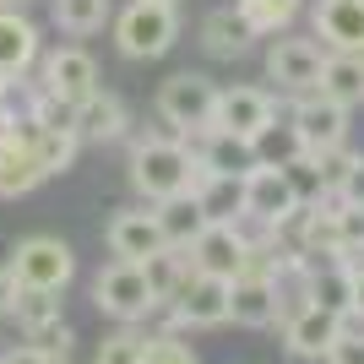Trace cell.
I'll list each match as a JSON object with an SVG mask.
<instances>
[{"label":"cell","instance_id":"obj_19","mask_svg":"<svg viewBox=\"0 0 364 364\" xmlns=\"http://www.w3.org/2000/svg\"><path fill=\"white\" fill-rule=\"evenodd\" d=\"M228 321L250 326V332L277 326V277H261V272L234 277V289H228Z\"/></svg>","mask_w":364,"mask_h":364},{"label":"cell","instance_id":"obj_11","mask_svg":"<svg viewBox=\"0 0 364 364\" xmlns=\"http://www.w3.org/2000/svg\"><path fill=\"white\" fill-rule=\"evenodd\" d=\"M277 332H283V353H289V359H299V364H326L332 343L343 337V316L321 310V304H304V310H294L289 321H277Z\"/></svg>","mask_w":364,"mask_h":364},{"label":"cell","instance_id":"obj_39","mask_svg":"<svg viewBox=\"0 0 364 364\" xmlns=\"http://www.w3.org/2000/svg\"><path fill=\"white\" fill-rule=\"evenodd\" d=\"M0 6H16V11H22V6H28V0H0Z\"/></svg>","mask_w":364,"mask_h":364},{"label":"cell","instance_id":"obj_27","mask_svg":"<svg viewBox=\"0 0 364 364\" xmlns=\"http://www.w3.org/2000/svg\"><path fill=\"white\" fill-rule=\"evenodd\" d=\"M11 321L22 326V337H38L44 326L65 321V316H60V294H55V289H16V299H11Z\"/></svg>","mask_w":364,"mask_h":364},{"label":"cell","instance_id":"obj_23","mask_svg":"<svg viewBox=\"0 0 364 364\" xmlns=\"http://www.w3.org/2000/svg\"><path fill=\"white\" fill-rule=\"evenodd\" d=\"M240 16L256 28V38H277V33H294L304 11H310V0H234Z\"/></svg>","mask_w":364,"mask_h":364},{"label":"cell","instance_id":"obj_37","mask_svg":"<svg viewBox=\"0 0 364 364\" xmlns=\"http://www.w3.org/2000/svg\"><path fill=\"white\" fill-rule=\"evenodd\" d=\"M11 299H16V277H11V267L0 261V316H11Z\"/></svg>","mask_w":364,"mask_h":364},{"label":"cell","instance_id":"obj_8","mask_svg":"<svg viewBox=\"0 0 364 364\" xmlns=\"http://www.w3.org/2000/svg\"><path fill=\"white\" fill-rule=\"evenodd\" d=\"M283 114L294 120L304 152L343 147V141L353 136V109H343L337 98H326L321 87H316V92H299V98H283Z\"/></svg>","mask_w":364,"mask_h":364},{"label":"cell","instance_id":"obj_35","mask_svg":"<svg viewBox=\"0 0 364 364\" xmlns=\"http://www.w3.org/2000/svg\"><path fill=\"white\" fill-rule=\"evenodd\" d=\"M0 364H60L49 348H38V343H16V348L0 353Z\"/></svg>","mask_w":364,"mask_h":364},{"label":"cell","instance_id":"obj_28","mask_svg":"<svg viewBox=\"0 0 364 364\" xmlns=\"http://www.w3.org/2000/svg\"><path fill=\"white\" fill-rule=\"evenodd\" d=\"M310 304H321V310H332V316L348 321L353 316V272L348 267H321V272H310Z\"/></svg>","mask_w":364,"mask_h":364},{"label":"cell","instance_id":"obj_18","mask_svg":"<svg viewBox=\"0 0 364 364\" xmlns=\"http://www.w3.org/2000/svg\"><path fill=\"white\" fill-rule=\"evenodd\" d=\"M196 44L213 55V60H240V55H250L256 49V28L240 16V6L228 0V6H213V11L201 16L196 28Z\"/></svg>","mask_w":364,"mask_h":364},{"label":"cell","instance_id":"obj_21","mask_svg":"<svg viewBox=\"0 0 364 364\" xmlns=\"http://www.w3.org/2000/svg\"><path fill=\"white\" fill-rule=\"evenodd\" d=\"M240 180L245 174H207L201 168L196 174V185H191V196L201 201V213L213 218V223H240Z\"/></svg>","mask_w":364,"mask_h":364},{"label":"cell","instance_id":"obj_33","mask_svg":"<svg viewBox=\"0 0 364 364\" xmlns=\"http://www.w3.org/2000/svg\"><path fill=\"white\" fill-rule=\"evenodd\" d=\"M28 343H38V348H49L55 359H71V348H76V332H71V321H55V326H44L38 337H28Z\"/></svg>","mask_w":364,"mask_h":364},{"label":"cell","instance_id":"obj_20","mask_svg":"<svg viewBox=\"0 0 364 364\" xmlns=\"http://www.w3.org/2000/svg\"><path fill=\"white\" fill-rule=\"evenodd\" d=\"M191 152H196V164L207 168V174H250V168H256V147L245 136H234V131H218V125L196 131V136H191Z\"/></svg>","mask_w":364,"mask_h":364},{"label":"cell","instance_id":"obj_34","mask_svg":"<svg viewBox=\"0 0 364 364\" xmlns=\"http://www.w3.org/2000/svg\"><path fill=\"white\" fill-rule=\"evenodd\" d=\"M326 364H364V332H348V326H343V337L332 343Z\"/></svg>","mask_w":364,"mask_h":364},{"label":"cell","instance_id":"obj_36","mask_svg":"<svg viewBox=\"0 0 364 364\" xmlns=\"http://www.w3.org/2000/svg\"><path fill=\"white\" fill-rule=\"evenodd\" d=\"M337 196H343V201H359V207H364V152L353 158V168H348V174H343Z\"/></svg>","mask_w":364,"mask_h":364},{"label":"cell","instance_id":"obj_5","mask_svg":"<svg viewBox=\"0 0 364 364\" xmlns=\"http://www.w3.org/2000/svg\"><path fill=\"white\" fill-rule=\"evenodd\" d=\"M152 109H158V120L174 131V136H196V131H207L213 125V109H218V82L207 71H174L168 82H158V98H152Z\"/></svg>","mask_w":364,"mask_h":364},{"label":"cell","instance_id":"obj_12","mask_svg":"<svg viewBox=\"0 0 364 364\" xmlns=\"http://www.w3.org/2000/svg\"><path fill=\"white\" fill-rule=\"evenodd\" d=\"M228 289L223 277H207V272H191L174 289V316H180L185 332H213V326H228Z\"/></svg>","mask_w":364,"mask_h":364},{"label":"cell","instance_id":"obj_13","mask_svg":"<svg viewBox=\"0 0 364 364\" xmlns=\"http://www.w3.org/2000/svg\"><path fill=\"white\" fill-rule=\"evenodd\" d=\"M38 87L55 92V98H65V104H82V98H92L104 82H98V60H92L82 44H60V49H49V55H44Z\"/></svg>","mask_w":364,"mask_h":364},{"label":"cell","instance_id":"obj_1","mask_svg":"<svg viewBox=\"0 0 364 364\" xmlns=\"http://www.w3.org/2000/svg\"><path fill=\"white\" fill-rule=\"evenodd\" d=\"M201 164L191 141L174 136V131H141L131 136V152H125V180L131 191L141 196V207H158V201H174V196H191V185H196Z\"/></svg>","mask_w":364,"mask_h":364},{"label":"cell","instance_id":"obj_3","mask_svg":"<svg viewBox=\"0 0 364 364\" xmlns=\"http://www.w3.org/2000/svg\"><path fill=\"white\" fill-rule=\"evenodd\" d=\"M152 304H158V289L147 277V261H109L92 277V310L109 316L114 326H147Z\"/></svg>","mask_w":364,"mask_h":364},{"label":"cell","instance_id":"obj_30","mask_svg":"<svg viewBox=\"0 0 364 364\" xmlns=\"http://www.w3.org/2000/svg\"><path fill=\"white\" fill-rule=\"evenodd\" d=\"M33 152H38V164H44V174L55 180V174H65V168L76 164V152H82V136L76 131H44V125H33Z\"/></svg>","mask_w":364,"mask_h":364},{"label":"cell","instance_id":"obj_40","mask_svg":"<svg viewBox=\"0 0 364 364\" xmlns=\"http://www.w3.org/2000/svg\"><path fill=\"white\" fill-rule=\"evenodd\" d=\"M0 114H6V82H0Z\"/></svg>","mask_w":364,"mask_h":364},{"label":"cell","instance_id":"obj_10","mask_svg":"<svg viewBox=\"0 0 364 364\" xmlns=\"http://www.w3.org/2000/svg\"><path fill=\"white\" fill-rule=\"evenodd\" d=\"M104 245H109L114 261H152L158 250H168L158 207H120V213L104 223Z\"/></svg>","mask_w":364,"mask_h":364},{"label":"cell","instance_id":"obj_14","mask_svg":"<svg viewBox=\"0 0 364 364\" xmlns=\"http://www.w3.org/2000/svg\"><path fill=\"white\" fill-rule=\"evenodd\" d=\"M245 256H250V240H245L240 223H207L191 245V267L207 277H223V283H234L245 272Z\"/></svg>","mask_w":364,"mask_h":364},{"label":"cell","instance_id":"obj_7","mask_svg":"<svg viewBox=\"0 0 364 364\" xmlns=\"http://www.w3.org/2000/svg\"><path fill=\"white\" fill-rule=\"evenodd\" d=\"M11 277L16 289H55L65 294V283L76 277V250L71 240H60V234H28V240L11 245Z\"/></svg>","mask_w":364,"mask_h":364},{"label":"cell","instance_id":"obj_6","mask_svg":"<svg viewBox=\"0 0 364 364\" xmlns=\"http://www.w3.org/2000/svg\"><path fill=\"white\" fill-rule=\"evenodd\" d=\"M321 65H326V44L316 33H277V38H267V82H272L277 98L316 92Z\"/></svg>","mask_w":364,"mask_h":364},{"label":"cell","instance_id":"obj_17","mask_svg":"<svg viewBox=\"0 0 364 364\" xmlns=\"http://www.w3.org/2000/svg\"><path fill=\"white\" fill-rule=\"evenodd\" d=\"M38 49H44L38 22H28L16 6H0V82H6V87L22 82V76L38 65Z\"/></svg>","mask_w":364,"mask_h":364},{"label":"cell","instance_id":"obj_24","mask_svg":"<svg viewBox=\"0 0 364 364\" xmlns=\"http://www.w3.org/2000/svg\"><path fill=\"white\" fill-rule=\"evenodd\" d=\"M158 223H164V240L174 245V250H191L196 234L213 223V218L201 213L196 196H174V201H158Z\"/></svg>","mask_w":364,"mask_h":364},{"label":"cell","instance_id":"obj_22","mask_svg":"<svg viewBox=\"0 0 364 364\" xmlns=\"http://www.w3.org/2000/svg\"><path fill=\"white\" fill-rule=\"evenodd\" d=\"M321 92L337 98L343 109H359L364 104V55H326V65H321Z\"/></svg>","mask_w":364,"mask_h":364},{"label":"cell","instance_id":"obj_31","mask_svg":"<svg viewBox=\"0 0 364 364\" xmlns=\"http://www.w3.org/2000/svg\"><path fill=\"white\" fill-rule=\"evenodd\" d=\"M332 245L343 250V261L364 250V207L359 201H343V196L332 201Z\"/></svg>","mask_w":364,"mask_h":364},{"label":"cell","instance_id":"obj_2","mask_svg":"<svg viewBox=\"0 0 364 364\" xmlns=\"http://www.w3.org/2000/svg\"><path fill=\"white\" fill-rule=\"evenodd\" d=\"M240 196H245V201H240V228H245V240H267V234H277V228H283V223L304 207L294 174H289V168H267V164H256V168L240 180Z\"/></svg>","mask_w":364,"mask_h":364},{"label":"cell","instance_id":"obj_41","mask_svg":"<svg viewBox=\"0 0 364 364\" xmlns=\"http://www.w3.org/2000/svg\"><path fill=\"white\" fill-rule=\"evenodd\" d=\"M158 6H180V0H158Z\"/></svg>","mask_w":364,"mask_h":364},{"label":"cell","instance_id":"obj_15","mask_svg":"<svg viewBox=\"0 0 364 364\" xmlns=\"http://www.w3.org/2000/svg\"><path fill=\"white\" fill-rule=\"evenodd\" d=\"M310 33L326 44V55H364V0H316Z\"/></svg>","mask_w":364,"mask_h":364},{"label":"cell","instance_id":"obj_38","mask_svg":"<svg viewBox=\"0 0 364 364\" xmlns=\"http://www.w3.org/2000/svg\"><path fill=\"white\" fill-rule=\"evenodd\" d=\"M353 316L364 321V272H353Z\"/></svg>","mask_w":364,"mask_h":364},{"label":"cell","instance_id":"obj_25","mask_svg":"<svg viewBox=\"0 0 364 364\" xmlns=\"http://www.w3.org/2000/svg\"><path fill=\"white\" fill-rule=\"evenodd\" d=\"M49 16L65 38H92V33H104V22H114L109 0H49Z\"/></svg>","mask_w":364,"mask_h":364},{"label":"cell","instance_id":"obj_32","mask_svg":"<svg viewBox=\"0 0 364 364\" xmlns=\"http://www.w3.org/2000/svg\"><path fill=\"white\" fill-rule=\"evenodd\" d=\"M147 364H201V359H196V348L185 343V332H152Z\"/></svg>","mask_w":364,"mask_h":364},{"label":"cell","instance_id":"obj_4","mask_svg":"<svg viewBox=\"0 0 364 364\" xmlns=\"http://www.w3.org/2000/svg\"><path fill=\"white\" fill-rule=\"evenodd\" d=\"M180 44V6H158V0H131L114 16V49L125 60H164Z\"/></svg>","mask_w":364,"mask_h":364},{"label":"cell","instance_id":"obj_29","mask_svg":"<svg viewBox=\"0 0 364 364\" xmlns=\"http://www.w3.org/2000/svg\"><path fill=\"white\" fill-rule=\"evenodd\" d=\"M147 353H152V332L147 326H114V332L98 343L92 364H147Z\"/></svg>","mask_w":364,"mask_h":364},{"label":"cell","instance_id":"obj_26","mask_svg":"<svg viewBox=\"0 0 364 364\" xmlns=\"http://www.w3.org/2000/svg\"><path fill=\"white\" fill-rule=\"evenodd\" d=\"M250 147H256V164H267V168H289V164H299V158H304V141H299V131H294L289 114H277Z\"/></svg>","mask_w":364,"mask_h":364},{"label":"cell","instance_id":"obj_9","mask_svg":"<svg viewBox=\"0 0 364 364\" xmlns=\"http://www.w3.org/2000/svg\"><path fill=\"white\" fill-rule=\"evenodd\" d=\"M283 114V98L272 87H250V82H228L218 87V109H213V125L218 131H234V136L256 141L267 125Z\"/></svg>","mask_w":364,"mask_h":364},{"label":"cell","instance_id":"obj_16","mask_svg":"<svg viewBox=\"0 0 364 364\" xmlns=\"http://www.w3.org/2000/svg\"><path fill=\"white\" fill-rule=\"evenodd\" d=\"M76 136H82V147H109V141L131 136V109H125L120 92L98 87L92 98H82L76 104Z\"/></svg>","mask_w":364,"mask_h":364}]
</instances>
